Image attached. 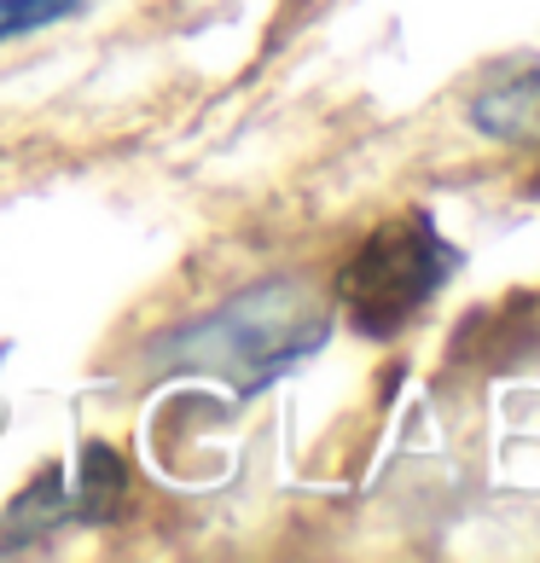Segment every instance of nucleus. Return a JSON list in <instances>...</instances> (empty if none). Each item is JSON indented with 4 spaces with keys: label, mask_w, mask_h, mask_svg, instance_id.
Returning <instances> with one entry per match:
<instances>
[{
    "label": "nucleus",
    "mask_w": 540,
    "mask_h": 563,
    "mask_svg": "<svg viewBox=\"0 0 540 563\" xmlns=\"http://www.w3.org/2000/svg\"><path fill=\"white\" fill-rule=\"evenodd\" d=\"M331 338V308H320L297 279H262L239 297H227L210 314L175 325L157 338L145 366L152 372H203L233 395H262L290 366Z\"/></svg>",
    "instance_id": "obj_1"
},
{
    "label": "nucleus",
    "mask_w": 540,
    "mask_h": 563,
    "mask_svg": "<svg viewBox=\"0 0 540 563\" xmlns=\"http://www.w3.org/2000/svg\"><path fill=\"white\" fill-rule=\"evenodd\" d=\"M453 274H460V250L442 239L430 210H396L338 267V308L361 338L378 343L419 320Z\"/></svg>",
    "instance_id": "obj_2"
},
{
    "label": "nucleus",
    "mask_w": 540,
    "mask_h": 563,
    "mask_svg": "<svg viewBox=\"0 0 540 563\" xmlns=\"http://www.w3.org/2000/svg\"><path fill=\"white\" fill-rule=\"evenodd\" d=\"M471 129L488 140H540V58H511L494 65L483 93L471 99Z\"/></svg>",
    "instance_id": "obj_3"
},
{
    "label": "nucleus",
    "mask_w": 540,
    "mask_h": 563,
    "mask_svg": "<svg viewBox=\"0 0 540 563\" xmlns=\"http://www.w3.org/2000/svg\"><path fill=\"white\" fill-rule=\"evenodd\" d=\"M65 523H88V506H81V488L65 471H47L41 483H30L12 499L7 517H0V552H24L35 540L58 534Z\"/></svg>",
    "instance_id": "obj_4"
},
{
    "label": "nucleus",
    "mask_w": 540,
    "mask_h": 563,
    "mask_svg": "<svg viewBox=\"0 0 540 563\" xmlns=\"http://www.w3.org/2000/svg\"><path fill=\"white\" fill-rule=\"evenodd\" d=\"M93 0H0V47L7 41H24V35H41L53 24H70L81 18Z\"/></svg>",
    "instance_id": "obj_5"
}]
</instances>
